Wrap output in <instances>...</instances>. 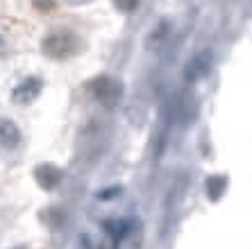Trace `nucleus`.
Returning a JSON list of instances; mask_svg holds the SVG:
<instances>
[{
  "instance_id": "1",
  "label": "nucleus",
  "mask_w": 252,
  "mask_h": 249,
  "mask_svg": "<svg viewBox=\"0 0 252 249\" xmlns=\"http://www.w3.org/2000/svg\"><path fill=\"white\" fill-rule=\"evenodd\" d=\"M41 50L50 59H70L82 50V39L68 28H59L48 32L41 41Z\"/></svg>"
},
{
  "instance_id": "2",
  "label": "nucleus",
  "mask_w": 252,
  "mask_h": 249,
  "mask_svg": "<svg viewBox=\"0 0 252 249\" xmlns=\"http://www.w3.org/2000/svg\"><path fill=\"white\" fill-rule=\"evenodd\" d=\"M89 91H91V95L98 100L100 105L116 107L121 95H123V84L118 80H114V77L102 75V77H95V80L89 84Z\"/></svg>"
},
{
  "instance_id": "3",
  "label": "nucleus",
  "mask_w": 252,
  "mask_h": 249,
  "mask_svg": "<svg viewBox=\"0 0 252 249\" xmlns=\"http://www.w3.org/2000/svg\"><path fill=\"white\" fill-rule=\"evenodd\" d=\"M43 91V80L39 75H28L12 88L14 105H32Z\"/></svg>"
},
{
  "instance_id": "4",
  "label": "nucleus",
  "mask_w": 252,
  "mask_h": 249,
  "mask_svg": "<svg viewBox=\"0 0 252 249\" xmlns=\"http://www.w3.org/2000/svg\"><path fill=\"white\" fill-rule=\"evenodd\" d=\"M34 179L43 191H55L64 179V170L55 166V163H39L34 168Z\"/></svg>"
},
{
  "instance_id": "5",
  "label": "nucleus",
  "mask_w": 252,
  "mask_h": 249,
  "mask_svg": "<svg viewBox=\"0 0 252 249\" xmlns=\"http://www.w3.org/2000/svg\"><path fill=\"white\" fill-rule=\"evenodd\" d=\"M209 70H211V50H202L189 61L187 70H184V80L189 84H193V82L209 75Z\"/></svg>"
},
{
  "instance_id": "6",
  "label": "nucleus",
  "mask_w": 252,
  "mask_h": 249,
  "mask_svg": "<svg viewBox=\"0 0 252 249\" xmlns=\"http://www.w3.org/2000/svg\"><path fill=\"white\" fill-rule=\"evenodd\" d=\"M23 140V134L18 125L9 118H0V147L2 150H16Z\"/></svg>"
},
{
  "instance_id": "7",
  "label": "nucleus",
  "mask_w": 252,
  "mask_h": 249,
  "mask_svg": "<svg viewBox=\"0 0 252 249\" xmlns=\"http://www.w3.org/2000/svg\"><path fill=\"white\" fill-rule=\"evenodd\" d=\"M170 34H173V23H170L168 18H161L153 28V32L148 34V48L150 50H161L170 41Z\"/></svg>"
},
{
  "instance_id": "8",
  "label": "nucleus",
  "mask_w": 252,
  "mask_h": 249,
  "mask_svg": "<svg viewBox=\"0 0 252 249\" xmlns=\"http://www.w3.org/2000/svg\"><path fill=\"white\" fill-rule=\"evenodd\" d=\"M102 229H105L107 236L112 238L114 243H121L123 238H127L132 233V220H125V218H121V220H107L102 224Z\"/></svg>"
},
{
  "instance_id": "9",
  "label": "nucleus",
  "mask_w": 252,
  "mask_h": 249,
  "mask_svg": "<svg viewBox=\"0 0 252 249\" xmlns=\"http://www.w3.org/2000/svg\"><path fill=\"white\" fill-rule=\"evenodd\" d=\"M227 191V177L225 174H211L205 179V193L211 202H218Z\"/></svg>"
},
{
  "instance_id": "10",
  "label": "nucleus",
  "mask_w": 252,
  "mask_h": 249,
  "mask_svg": "<svg viewBox=\"0 0 252 249\" xmlns=\"http://www.w3.org/2000/svg\"><path fill=\"white\" fill-rule=\"evenodd\" d=\"M112 2L121 14H132V12H136L141 5V0H112Z\"/></svg>"
},
{
  "instance_id": "11",
  "label": "nucleus",
  "mask_w": 252,
  "mask_h": 249,
  "mask_svg": "<svg viewBox=\"0 0 252 249\" xmlns=\"http://www.w3.org/2000/svg\"><path fill=\"white\" fill-rule=\"evenodd\" d=\"M34 7L39 12H50L55 9V0H34Z\"/></svg>"
},
{
  "instance_id": "12",
  "label": "nucleus",
  "mask_w": 252,
  "mask_h": 249,
  "mask_svg": "<svg viewBox=\"0 0 252 249\" xmlns=\"http://www.w3.org/2000/svg\"><path fill=\"white\" fill-rule=\"evenodd\" d=\"M7 57V39L0 34V61Z\"/></svg>"
},
{
  "instance_id": "13",
  "label": "nucleus",
  "mask_w": 252,
  "mask_h": 249,
  "mask_svg": "<svg viewBox=\"0 0 252 249\" xmlns=\"http://www.w3.org/2000/svg\"><path fill=\"white\" fill-rule=\"evenodd\" d=\"M68 2H73V5H87V2H91V0H68Z\"/></svg>"
},
{
  "instance_id": "14",
  "label": "nucleus",
  "mask_w": 252,
  "mask_h": 249,
  "mask_svg": "<svg viewBox=\"0 0 252 249\" xmlns=\"http://www.w3.org/2000/svg\"><path fill=\"white\" fill-rule=\"evenodd\" d=\"M14 249H25V247H14Z\"/></svg>"
}]
</instances>
